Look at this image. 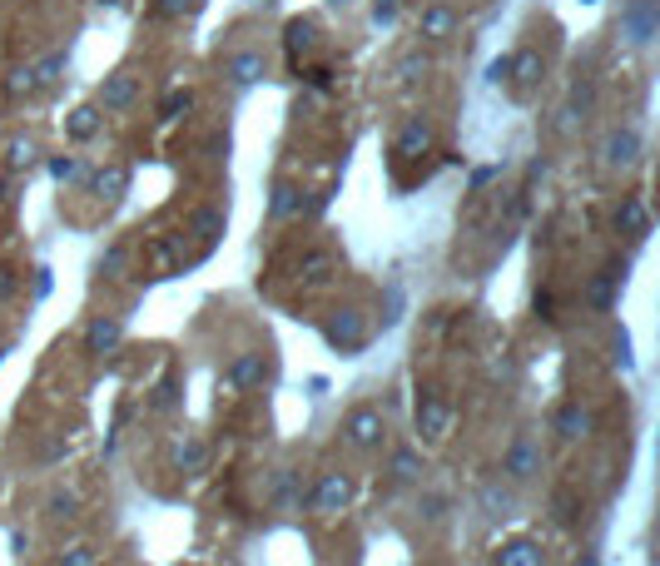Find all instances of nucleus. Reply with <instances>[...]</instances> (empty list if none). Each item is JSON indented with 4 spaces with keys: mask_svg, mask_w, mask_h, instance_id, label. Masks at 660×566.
Wrapping results in <instances>:
<instances>
[{
    "mask_svg": "<svg viewBox=\"0 0 660 566\" xmlns=\"http://www.w3.org/2000/svg\"><path fill=\"white\" fill-rule=\"evenodd\" d=\"M323 338H328V348H338L343 358H353V353H363V343H368V323H363L358 308H338V313H328Z\"/></svg>",
    "mask_w": 660,
    "mask_h": 566,
    "instance_id": "nucleus-1",
    "label": "nucleus"
},
{
    "mask_svg": "<svg viewBox=\"0 0 660 566\" xmlns=\"http://www.w3.org/2000/svg\"><path fill=\"white\" fill-rule=\"evenodd\" d=\"M502 472H507L512 482H531V477L541 472V442H536L531 432H517V437L507 442V452H502Z\"/></svg>",
    "mask_w": 660,
    "mask_h": 566,
    "instance_id": "nucleus-2",
    "label": "nucleus"
},
{
    "mask_svg": "<svg viewBox=\"0 0 660 566\" xmlns=\"http://www.w3.org/2000/svg\"><path fill=\"white\" fill-rule=\"evenodd\" d=\"M343 437H348L353 447L373 452V447H383V437H388V418H383L378 408H353V413L343 418Z\"/></svg>",
    "mask_w": 660,
    "mask_h": 566,
    "instance_id": "nucleus-3",
    "label": "nucleus"
},
{
    "mask_svg": "<svg viewBox=\"0 0 660 566\" xmlns=\"http://www.w3.org/2000/svg\"><path fill=\"white\" fill-rule=\"evenodd\" d=\"M268 378H273V358L259 353V348L234 353V363H229V373H224V383H229V388H264Z\"/></svg>",
    "mask_w": 660,
    "mask_h": 566,
    "instance_id": "nucleus-4",
    "label": "nucleus"
},
{
    "mask_svg": "<svg viewBox=\"0 0 660 566\" xmlns=\"http://www.w3.org/2000/svg\"><path fill=\"white\" fill-rule=\"evenodd\" d=\"M348 497H353V482H348L343 472H323V477L313 482V492H308V507H313V512H343Z\"/></svg>",
    "mask_w": 660,
    "mask_h": 566,
    "instance_id": "nucleus-5",
    "label": "nucleus"
},
{
    "mask_svg": "<svg viewBox=\"0 0 660 566\" xmlns=\"http://www.w3.org/2000/svg\"><path fill=\"white\" fill-rule=\"evenodd\" d=\"M417 432L422 437H447L452 432V403L437 398V393H422V403H417Z\"/></svg>",
    "mask_w": 660,
    "mask_h": 566,
    "instance_id": "nucleus-6",
    "label": "nucleus"
},
{
    "mask_svg": "<svg viewBox=\"0 0 660 566\" xmlns=\"http://www.w3.org/2000/svg\"><path fill=\"white\" fill-rule=\"evenodd\" d=\"M134 95H139V80L130 70H115L105 85H100V110H130Z\"/></svg>",
    "mask_w": 660,
    "mask_h": 566,
    "instance_id": "nucleus-7",
    "label": "nucleus"
},
{
    "mask_svg": "<svg viewBox=\"0 0 660 566\" xmlns=\"http://www.w3.org/2000/svg\"><path fill=\"white\" fill-rule=\"evenodd\" d=\"M492 566H546V552H541V542H531V537H512V542L497 547Z\"/></svg>",
    "mask_w": 660,
    "mask_h": 566,
    "instance_id": "nucleus-8",
    "label": "nucleus"
},
{
    "mask_svg": "<svg viewBox=\"0 0 660 566\" xmlns=\"http://www.w3.org/2000/svg\"><path fill=\"white\" fill-rule=\"evenodd\" d=\"M656 20H660L656 0H636V5H626V40L646 45V40L656 35Z\"/></svg>",
    "mask_w": 660,
    "mask_h": 566,
    "instance_id": "nucleus-9",
    "label": "nucleus"
},
{
    "mask_svg": "<svg viewBox=\"0 0 660 566\" xmlns=\"http://www.w3.org/2000/svg\"><path fill=\"white\" fill-rule=\"evenodd\" d=\"M556 437H561V442H581V437H586V432H591V413H586V408H581V403H561V408H556Z\"/></svg>",
    "mask_w": 660,
    "mask_h": 566,
    "instance_id": "nucleus-10",
    "label": "nucleus"
},
{
    "mask_svg": "<svg viewBox=\"0 0 660 566\" xmlns=\"http://www.w3.org/2000/svg\"><path fill=\"white\" fill-rule=\"evenodd\" d=\"M224 75H229L234 85H259V80H264V55H259V50H239V55L224 60Z\"/></svg>",
    "mask_w": 660,
    "mask_h": 566,
    "instance_id": "nucleus-11",
    "label": "nucleus"
},
{
    "mask_svg": "<svg viewBox=\"0 0 660 566\" xmlns=\"http://www.w3.org/2000/svg\"><path fill=\"white\" fill-rule=\"evenodd\" d=\"M313 45H318L313 20H288V30H283V50H288V60L298 65L303 55H313Z\"/></svg>",
    "mask_w": 660,
    "mask_h": 566,
    "instance_id": "nucleus-12",
    "label": "nucleus"
},
{
    "mask_svg": "<svg viewBox=\"0 0 660 566\" xmlns=\"http://www.w3.org/2000/svg\"><path fill=\"white\" fill-rule=\"evenodd\" d=\"M427 144H432V130H427V120H407L402 130H397V159H417V154H427Z\"/></svg>",
    "mask_w": 660,
    "mask_h": 566,
    "instance_id": "nucleus-13",
    "label": "nucleus"
},
{
    "mask_svg": "<svg viewBox=\"0 0 660 566\" xmlns=\"http://www.w3.org/2000/svg\"><path fill=\"white\" fill-rule=\"evenodd\" d=\"M641 159V135L636 130H611L606 135V164H636Z\"/></svg>",
    "mask_w": 660,
    "mask_h": 566,
    "instance_id": "nucleus-14",
    "label": "nucleus"
},
{
    "mask_svg": "<svg viewBox=\"0 0 660 566\" xmlns=\"http://www.w3.org/2000/svg\"><path fill=\"white\" fill-rule=\"evenodd\" d=\"M120 338H125L120 318H95V323L85 328V348H90V353H110Z\"/></svg>",
    "mask_w": 660,
    "mask_h": 566,
    "instance_id": "nucleus-15",
    "label": "nucleus"
},
{
    "mask_svg": "<svg viewBox=\"0 0 660 566\" xmlns=\"http://www.w3.org/2000/svg\"><path fill=\"white\" fill-rule=\"evenodd\" d=\"M616 224H621L626 234H651V214H646V199H641V194L621 199V209H616Z\"/></svg>",
    "mask_w": 660,
    "mask_h": 566,
    "instance_id": "nucleus-16",
    "label": "nucleus"
},
{
    "mask_svg": "<svg viewBox=\"0 0 660 566\" xmlns=\"http://www.w3.org/2000/svg\"><path fill=\"white\" fill-rule=\"evenodd\" d=\"M189 234H199L204 249H209V244L224 234V209H194V214H189Z\"/></svg>",
    "mask_w": 660,
    "mask_h": 566,
    "instance_id": "nucleus-17",
    "label": "nucleus"
},
{
    "mask_svg": "<svg viewBox=\"0 0 660 566\" xmlns=\"http://www.w3.org/2000/svg\"><path fill=\"white\" fill-rule=\"evenodd\" d=\"M551 517H556L561 527H576V522H581V497H576V487H556V492H551Z\"/></svg>",
    "mask_w": 660,
    "mask_h": 566,
    "instance_id": "nucleus-18",
    "label": "nucleus"
},
{
    "mask_svg": "<svg viewBox=\"0 0 660 566\" xmlns=\"http://www.w3.org/2000/svg\"><path fill=\"white\" fill-rule=\"evenodd\" d=\"M268 214H273V219H293V214H303V189L278 184V189H273V199H268Z\"/></svg>",
    "mask_w": 660,
    "mask_h": 566,
    "instance_id": "nucleus-19",
    "label": "nucleus"
},
{
    "mask_svg": "<svg viewBox=\"0 0 660 566\" xmlns=\"http://www.w3.org/2000/svg\"><path fill=\"white\" fill-rule=\"evenodd\" d=\"M95 189H100L105 199H120V194L130 189V169H125V164H105V169L95 174Z\"/></svg>",
    "mask_w": 660,
    "mask_h": 566,
    "instance_id": "nucleus-20",
    "label": "nucleus"
},
{
    "mask_svg": "<svg viewBox=\"0 0 660 566\" xmlns=\"http://www.w3.org/2000/svg\"><path fill=\"white\" fill-rule=\"evenodd\" d=\"M452 25H457V15H452L447 5H427V10H422V35H427V40H442Z\"/></svg>",
    "mask_w": 660,
    "mask_h": 566,
    "instance_id": "nucleus-21",
    "label": "nucleus"
},
{
    "mask_svg": "<svg viewBox=\"0 0 660 566\" xmlns=\"http://www.w3.org/2000/svg\"><path fill=\"white\" fill-rule=\"evenodd\" d=\"M95 130H100V105H80L70 115V140H95Z\"/></svg>",
    "mask_w": 660,
    "mask_h": 566,
    "instance_id": "nucleus-22",
    "label": "nucleus"
},
{
    "mask_svg": "<svg viewBox=\"0 0 660 566\" xmlns=\"http://www.w3.org/2000/svg\"><path fill=\"white\" fill-rule=\"evenodd\" d=\"M393 482H422V457L412 447H397L393 452Z\"/></svg>",
    "mask_w": 660,
    "mask_h": 566,
    "instance_id": "nucleus-23",
    "label": "nucleus"
},
{
    "mask_svg": "<svg viewBox=\"0 0 660 566\" xmlns=\"http://www.w3.org/2000/svg\"><path fill=\"white\" fill-rule=\"evenodd\" d=\"M507 75H517V85L527 90V85H536L541 80V55L536 50H522V55H512V70Z\"/></svg>",
    "mask_w": 660,
    "mask_h": 566,
    "instance_id": "nucleus-24",
    "label": "nucleus"
},
{
    "mask_svg": "<svg viewBox=\"0 0 660 566\" xmlns=\"http://www.w3.org/2000/svg\"><path fill=\"white\" fill-rule=\"evenodd\" d=\"M512 507H517V502H512V492H502L497 482H487V487H482V512H487V517H507Z\"/></svg>",
    "mask_w": 660,
    "mask_h": 566,
    "instance_id": "nucleus-25",
    "label": "nucleus"
},
{
    "mask_svg": "<svg viewBox=\"0 0 660 566\" xmlns=\"http://www.w3.org/2000/svg\"><path fill=\"white\" fill-rule=\"evenodd\" d=\"M621 274H626V269H621V264H611L601 279L591 283V293H586V298H591L596 308H606V303H611V293H616V283H621Z\"/></svg>",
    "mask_w": 660,
    "mask_h": 566,
    "instance_id": "nucleus-26",
    "label": "nucleus"
},
{
    "mask_svg": "<svg viewBox=\"0 0 660 566\" xmlns=\"http://www.w3.org/2000/svg\"><path fill=\"white\" fill-rule=\"evenodd\" d=\"M35 70V85H55L60 80V70H65V50H55V55H45L40 65H30Z\"/></svg>",
    "mask_w": 660,
    "mask_h": 566,
    "instance_id": "nucleus-27",
    "label": "nucleus"
},
{
    "mask_svg": "<svg viewBox=\"0 0 660 566\" xmlns=\"http://www.w3.org/2000/svg\"><path fill=\"white\" fill-rule=\"evenodd\" d=\"M5 164H10V169H30V164H35V144H30V140H10V144H5Z\"/></svg>",
    "mask_w": 660,
    "mask_h": 566,
    "instance_id": "nucleus-28",
    "label": "nucleus"
},
{
    "mask_svg": "<svg viewBox=\"0 0 660 566\" xmlns=\"http://www.w3.org/2000/svg\"><path fill=\"white\" fill-rule=\"evenodd\" d=\"M189 105H194V95H189V90H169V95H164V105H159V120H179Z\"/></svg>",
    "mask_w": 660,
    "mask_h": 566,
    "instance_id": "nucleus-29",
    "label": "nucleus"
},
{
    "mask_svg": "<svg viewBox=\"0 0 660 566\" xmlns=\"http://www.w3.org/2000/svg\"><path fill=\"white\" fill-rule=\"evenodd\" d=\"M174 462H179L184 472H199V467H204V442H194V437H189V442H179Z\"/></svg>",
    "mask_w": 660,
    "mask_h": 566,
    "instance_id": "nucleus-30",
    "label": "nucleus"
},
{
    "mask_svg": "<svg viewBox=\"0 0 660 566\" xmlns=\"http://www.w3.org/2000/svg\"><path fill=\"white\" fill-rule=\"evenodd\" d=\"M268 497H273L278 507H288V502H293V467H278V472H273V487H268Z\"/></svg>",
    "mask_w": 660,
    "mask_h": 566,
    "instance_id": "nucleus-31",
    "label": "nucleus"
},
{
    "mask_svg": "<svg viewBox=\"0 0 660 566\" xmlns=\"http://www.w3.org/2000/svg\"><path fill=\"white\" fill-rule=\"evenodd\" d=\"M174 403H179V378L169 373V378H164V383L154 388V398H149V408H159V413H164V408H174Z\"/></svg>",
    "mask_w": 660,
    "mask_h": 566,
    "instance_id": "nucleus-32",
    "label": "nucleus"
},
{
    "mask_svg": "<svg viewBox=\"0 0 660 566\" xmlns=\"http://www.w3.org/2000/svg\"><path fill=\"white\" fill-rule=\"evenodd\" d=\"M5 90H10V95H35V90H40V85H35V70H30V65L15 70V75L5 80Z\"/></svg>",
    "mask_w": 660,
    "mask_h": 566,
    "instance_id": "nucleus-33",
    "label": "nucleus"
},
{
    "mask_svg": "<svg viewBox=\"0 0 660 566\" xmlns=\"http://www.w3.org/2000/svg\"><path fill=\"white\" fill-rule=\"evenodd\" d=\"M60 566H95V547H85V542L80 547H65L60 552Z\"/></svg>",
    "mask_w": 660,
    "mask_h": 566,
    "instance_id": "nucleus-34",
    "label": "nucleus"
},
{
    "mask_svg": "<svg viewBox=\"0 0 660 566\" xmlns=\"http://www.w3.org/2000/svg\"><path fill=\"white\" fill-rule=\"evenodd\" d=\"M422 517H427V522H442V517H447V497H442V492H427V497H422Z\"/></svg>",
    "mask_w": 660,
    "mask_h": 566,
    "instance_id": "nucleus-35",
    "label": "nucleus"
},
{
    "mask_svg": "<svg viewBox=\"0 0 660 566\" xmlns=\"http://www.w3.org/2000/svg\"><path fill=\"white\" fill-rule=\"evenodd\" d=\"M397 75H402V80H417V75H427V60H422V55H402V60H397Z\"/></svg>",
    "mask_w": 660,
    "mask_h": 566,
    "instance_id": "nucleus-36",
    "label": "nucleus"
},
{
    "mask_svg": "<svg viewBox=\"0 0 660 566\" xmlns=\"http://www.w3.org/2000/svg\"><path fill=\"white\" fill-rule=\"evenodd\" d=\"M75 507H80L75 492H55V497H50V512H55V517H75Z\"/></svg>",
    "mask_w": 660,
    "mask_h": 566,
    "instance_id": "nucleus-37",
    "label": "nucleus"
},
{
    "mask_svg": "<svg viewBox=\"0 0 660 566\" xmlns=\"http://www.w3.org/2000/svg\"><path fill=\"white\" fill-rule=\"evenodd\" d=\"M50 174H55V179H75V174H80V164H75L70 154H60V159H50Z\"/></svg>",
    "mask_w": 660,
    "mask_h": 566,
    "instance_id": "nucleus-38",
    "label": "nucleus"
},
{
    "mask_svg": "<svg viewBox=\"0 0 660 566\" xmlns=\"http://www.w3.org/2000/svg\"><path fill=\"white\" fill-rule=\"evenodd\" d=\"M571 105H576V115H586V110L596 105V90H591V85H576V95H571Z\"/></svg>",
    "mask_w": 660,
    "mask_h": 566,
    "instance_id": "nucleus-39",
    "label": "nucleus"
},
{
    "mask_svg": "<svg viewBox=\"0 0 660 566\" xmlns=\"http://www.w3.org/2000/svg\"><path fill=\"white\" fill-rule=\"evenodd\" d=\"M199 0H154V10L159 15H184V10H194Z\"/></svg>",
    "mask_w": 660,
    "mask_h": 566,
    "instance_id": "nucleus-40",
    "label": "nucleus"
},
{
    "mask_svg": "<svg viewBox=\"0 0 660 566\" xmlns=\"http://www.w3.org/2000/svg\"><path fill=\"white\" fill-rule=\"evenodd\" d=\"M100 269H105V274H120V269H125V249H110V254L100 259Z\"/></svg>",
    "mask_w": 660,
    "mask_h": 566,
    "instance_id": "nucleus-41",
    "label": "nucleus"
},
{
    "mask_svg": "<svg viewBox=\"0 0 660 566\" xmlns=\"http://www.w3.org/2000/svg\"><path fill=\"white\" fill-rule=\"evenodd\" d=\"M393 15H397V0H378V5H373V20H378V25H388Z\"/></svg>",
    "mask_w": 660,
    "mask_h": 566,
    "instance_id": "nucleus-42",
    "label": "nucleus"
},
{
    "mask_svg": "<svg viewBox=\"0 0 660 566\" xmlns=\"http://www.w3.org/2000/svg\"><path fill=\"white\" fill-rule=\"evenodd\" d=\"M5 288H10V274H5V269H0V298H5Z\"/></svg>",
    "mask_w": 660,
    "mask_h": 566,
    "instance_id": "nucleus-43",
    "label": "nucleus"
},
{
    "mask_svg": "<svg viewBox=\"0 0 660 566\" xmlns=\"http://www.w3.org/2000/svg\"><path fill=\"white\" fill-rule=\"evenodd\" d=\"M576 566H596V557H581V562H576Z\"/></svg>",
    "mask_w": 660,
    "mask_h": 566,
    "instance_id": "nucleus-44",
    "label": "nucleus"
},
{
    "mask_svg": "<svg viewBox=\"0 0 660 566\" xmlns=\"http://www.w3.org/2000/svg\"><path fill=\"white\" fill-rule=\"evenodd\" d=\"M100 5H120V0H100Z\"/></svg>",
    "mask_w": 660,
    "mask_h": 566,
    "instance_id": "nucleus-45",
    "label": "nucleus"
},
{
    "mask_svg": "<svg viewBox=\"0 0 660 566\" xmlns=\"http://www.w3.org/2000/svg\"><path fill=\"white\" fill-rule=\"evenodd\" d=\"M0 204H5V184H0Z\"/></svg>",
    "mask_w": 660,
    "mask_h": 566,
    "instance_id": "nucleus-46",
    "label": "nucleus"
},
{
    "mask_svg": "<svg viewBox=\"0 0 660 566\" xmlns=\"http://www.w3.org/2000/svg\"><path fill=\"white\" fill-rule=\"evenodd\" d=\"M189 566H199V562H189Z\"/></svg>",
    "mask_w": 660,
    "mask_h": 566,
    "instance_id": "nucleus-47",
    "label": "nucleus"
}]
</instances>
